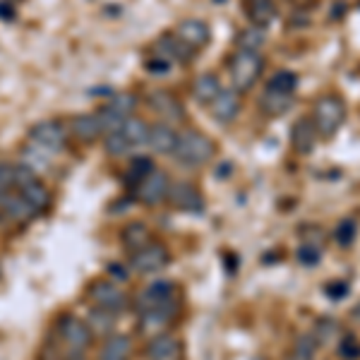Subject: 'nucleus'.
<instances>
[{"instance_id": "1", "label": "nucleus", "mask_w": 360, "mask_h": 360, "mask_svg": "<svg viewBox=\"0 0 360 360\" xmlns=\"http://www.w3.org/2000/svg\"><path fill=\"white\" fill-rule=\"evenodd\" d=\"M173 156H176L180 166L200 168L217 156V142L207 132L197 130V127H188L178 135V147Z\"/></svg>"}, {"instance_id": "14", "label": "nucleus", "mask_w": 360, "mask_h": 360, "mask_svg": "<svg viewBox=\"0 0 360 360\" xmlns=\"http://www.w3.org/2000/svg\"><path fill=\"white\" fill-rule=\"evenodd\" d=\"M147 360H185V346L176 334H159L147 344Z\"/></svg>"}, {"instance_id": "12", "label": "nucleus", "mask_w": 360, "mask_h": 360, "mask_svg": "<svg viewBox=\"0 0 360 360\" xmlns=\"http://www.w3.org/2000/svg\"><path fill=\"white\" fill-rule=\"evenodd\" d=\"M176 39L188 51H202L209 44V39H212V29H209L205 20L190 17V20H183L176 27Z\"/></svg>"}, {"instance_id": "19", "label": "nucleus", "mask_w": 360, "mask_h": 360, "mask_svg": "<svg viewBox=\"0 0 360 360\" xmlns=\"http://www.w3.org/2000/svg\"><path fill=\"white\" fill-rule=\"evenodd\" d=\"M149 106L164 118V123H173V120H183V106L173 94L168 91H152L149 94Z\"/></svg>"}, {"instance_id": "28", "label": "nucleus", "mask_w": 360, "mask_h": 360, "mask_svg": "<svg viewBox=\"0 0 360 360\" xmlns=\"http://www.w3.org/2000/svg\"><path fill=\"white\" fill-rule=\"evenodd\" d=\"M123 137L127 139V144H130L132 149L135 147H144L147 144V137H149V125L144 123L142 118H137V115H132V118L125 120L123 125Z\"/></svg>"}, {"instance_id": "3", "label": "nucleus", "mask_w": 360, "mask_h": 360, "mask_svg": "<svg viewBox=\"0 0 360 360\" xmlns=\"http://www.w3.org/2000/svg\"><path fill=\"white\" fill-rule=\"evenodd\" d=\"M346 120V103L336 94H324L315 101L312 108V123H315L319 137H334Z\"/></svg>"}, {"instance_id": "16", "label": "nucleus", "mask_w": 360, "mask_h": 360, "mask_svg": "<svg viewBox=\"0 0 360 360\" xmlns=\"http://www.w3.org/2000/svg\"><path fill=\"white\" fill-rule=\"evenodd\" d=\"M293 106V91L288 89H278V86L266 84L262 98H259V108L271 115V118H278V115L288 113V108Z\"/></svg>"}, {"instance_id": "13", "label": "nucleus", "mask_w": 360, "mask_h": 360, "mask_svg": "<svg viewBox=\"0 0 360 360\" xmlns=\"http://www.w3.org/2000/svg\"><path fill=\"white\" fill-rule=\"evenodd\" d=\"M209 113L217 123L229 125L233 123L240 113V91L233 89V86H226V89L219 91V96L209 103Z\"/></svg>"}, {"instance_id": "40", "label": "nucleus", "mask_w": 360, "mask_h": 360, "mask_svg": "<svg viewBox=\"0 0 360 360\" xmlns=\"http://www.w3.org/2000/svg\"><path fill=\"white\" fill-rule=\"evenodd\" d=\"M108 274H113L115 278H118V281H125V278H127L125 269H123V266H118V264H111V266H108Z\"/></svg>"}, {"instance_id": "39", "label": "nucleus", "mask_w": 360, "mask_h": 360, "mask_svg": "<svg viewBox=\"0 0 360 360\" xmlns=\"http://www.w3.org/2000/svg\"><path fill=\"white\" fill-rule=\"evenodd\" d=\"M15 17V5L0 3V20H13Z\"/></svg>"}, {"instance_id": "22", "label": "nucleus", "mask_w": 360, "mask_h": 360, "mask_svg": "<svg viewBox=\"0 0 360 360\" xmlns=\"http://www.w3.org/2000/svg\"><path fill=\"white\" fill-rule=\"evenodd\" d=\"M20 195H22V200L32 207V212L37 214V217H39V214H44L46 209L51 207V200H53V197H51V190L46 188L41 180H34V183H29L27 188L20 190Z\"/></svg>"}, {"instance_id": "37", "label": "nucleus", "mask_w": 360, "mask_h": 360, "mask_svg": "<svg viewBox=\"0 0 360 360\" xmlns=\"http://www.w3.org/2000/svg\"><path fill=\"white\" fill-rule=\"evenodd\" d=\"M271 86H278V89H288V91H295V84H298V77H295L293 72H288V70H283V72H276L274 77L269 79Z\"/></svg>"}, {"instance_id": "31", "label": "nucleus", "mask_w": 360, "mask_h": 360, "mask_svg": "<svg viewBox=\"0 0 360 360\" xmlns=\"http://www.w3.org/2000/svg\"><path fill=\"white\" fill-rule=\"evenodd\" d=\"M113 322H115V315H111V312H103V310H96V307H94V312H91V317H89V322H86V324H89L91 334L111 336Z\"/></svg>"}, {"instance_id": "15", "label": "nucleus", "mask_w": 360, "mask_h": 360, "mask_svg": "<svg viewBox=\"0 0 360 360\" xmlns=\"http://www.w3.org/2000/svg\"><path fill=\"white\" fill-rule=\"evenodd\" d=\"M178 135L180 132L171 123H156L149 127L147 147L156 154H173L178 147Z\"/></svg>"}, {"instance_id": "21", "label": "nucleus", "mask_w": 360, "mask_h": 360, "mask_svg": "<svg viewBox=\"0 0 360 360\" xmlns=\"http://www.w3.org/2000/svg\"><path fill=\"white\" fill-rule=\"evenodd\" d=\"M132 356V341L125 334H111L106 336L98 353V360H130Z\"/></svg>"}, {"instance_id": "27", "label": "nucleus", "mask_w": 360, "mask_h": 360, "mask_svg": "<svg viewBox=\"0 0 360 360\" xmlns=\"http://www.w3.org/2000/svg\"><path fill=\"white\" fill-rule=\"evenodd\" d=\"M266 44V32L262 27H245L236 34V46L240 51H252V53H259L262 46Z\"/></svg>"}, {"instance_id": "5", "label": "nucleus", "mask_w": 360, "mask_h": 360, "mask_svg": "<svg viewBox=\"0 0 360 360\" xmlns=\"http://www.w3.org/2000/svg\"><path fill=\"white\" fill-rule=\"evenodd\" d=\"M86 300L91 307L103 312H111V315H120L127 307V295L123 288L118 286L111 278H96L86 286Z\"/></svg>"}, {"instance_id": "7", "label": "nucleus", "mask_w": 360, "mask_h": 360, "mask_svg": "<svg viewBox=\"0 0 360 360\" xmlns=\"http://www.w3.org/2000/svg\"><path fill=\"white\" fill-rule=\"evenodd\" d=\"M139 315L142 312H154V310H164V312H176L178 310V293L176 286L168 281H154L137 295L135 300Z\"/></svg>"}, {"instance_id": "9", "label": "nucleus", "mask_w": 360, "mask_h": 360, "mask_svg": "<svg viewBox=\"0 0 360 360\" xmlns=\"http://www.w3.org/2000/svg\"><path fill=\"white\" fill-rule=\"evenodd\" d=\"M171 183L173 180L166 176L164 171H159V168H154L152 173H149L144 180H139L135 185V197L139 205L144 207H156L161 205V202H166L168 197V190H171Z\"/></svg>"}, {"instance_id": "34", "label": "nucleus", "mask_w": 360, "mask_h": 360, "mask_svg": "<svg viewBox=\"0 0 360 360\" xmlns=\"http://www.w3.org/2000/svg\"><path fill=\"white\" fill-rule=\"evenodd\" d=\"M339 356L344 360H356L360 358V341L353 334H344L339 341Z\"/></svg>"}, {"instance_id": "32", "label": "nucleus", "mask_w": 360, "mask_h": 360, "mask_svg": "<svg viewBox=\"0 0 360 360\" xmlns=\"http://www.w3.org/2000/svg\"><path fill=\"white\" fill-rule=\"evenodd\" d=\"M312 336L317 339V344H329V341H334V339H339L341 336V329H339V324L334 322V319H319V322L315 324V332H312Z\"/></svg>"}, {"instance_id": "11", "label": "nucleus", "mask_w": 360, "mask_h": 360, "mask_svg": "<svg viewBox=\"0 0 360 360\" xmlns=\"http://www.w3.org/2000/svg\"><path fill=\"white\" fill-rule=\"evenodd\" d=\"M166 200L173 209L185 212V214H195L205 209V197H202L200 188L188 183V180H176V183H171V190H168Z\"/></svg>"}, {"instance_id": "18", "label": "nucleus", "mask_w": 360, "mask_h": 360, "mask_svg": "<svg viewBox=\"0 0 360 360\" xmlns=\"http://www.w3.org/2000/svg\"><path fill=\"white\" fill-rule=\"evenodd\" d=\"M70 130H72L75 139L84 144L96 142L98 137H103L101 123H98V115L96 113H77L70 123Z\"/></svg>"}, {"instance_id": "8", "label": "nucleus", "mask_w": 360, "mask_h": 360, "mask_svg": "<svg viewBox=\"0 0 360 360\" xmlns=\"http://www.w3.org/2000/svg\"><path fill=\"white\" fill-rule=\"evenodd\" d=\"M29 144L39 152L46 154H60L68 147L65 127L56 120H41L29 130Z\"/></svg>"}, {"instance_id": "23", "label": "nucleus", "mask_w": 360, "mask_h": 360, "mask_svg": "<svg viewBox=\"0 0 360 360\" xmlns=\"http://www.w3.org/2000/svg\"><path fill=\"white\" fill-rule=\"evenodd\" d=\"M221 89H224V86H221V82H219V77L214 72L197 75L195 82H193V96L202 103V106H209V103L219 96V91H221Z\"/></svg>"}, {"instance_id": "26", "label": "nucleus", "mask_w": 360, "mask_h": 360, "mask_svg": "<svg viewBox=\"0 0 360 360\" xmlns=\"http://www.w3.org/2000/svg\"><path fill=\"white\" fill-rule=\"evenodd\" d=\"M173 315H176V312H164V310L142 312V315H139V332L147 334V336L152 334V339H154V336L166 332V327L171 324Z\"/></svg>"}, {"instance_id": "33", "label": "nucleus", "mask_w": 360, "mask_h": 360, "mask_svg": "<svg viewBox=\"0 0 360 360\" xmlns=\"http://www.w3.org/2000/svg\"><path fill=\"white\" fill-rule=\"evenodd\" d=\"M103 147H106V154L111 156H125L130 152V144H127V139L123 137V132H111V135H103Z\"/></svg>"}, {"instance_id": "30", "label": "nucleus", "mask_w": 360, "mask_h": 360, "mask_svg": "<svg viewBox=\"0 0 360 360\" xmlns=\"http://www.w3.org/2000/svg\"><path fill=\"white\" fill-rule=\"evenodd\" d=\"M152 171H154L152 159H147V156H137V159H132V161H130V166H127L125 180L132 185V188H135L139 180H144Z\"/></svg>"}, {"instance_id": "4", "label": "nucleus", "mask_w": 360, "mask_h": 360, "mask_svg": "<svg viewBox=\"0 0 360 360\" xmlns=\"http://www.w3.org/2000/svg\"><path fill=\"white\" fill-rule=\"evenodd\" d=\"M264 68V60L259 53L252 51H240L236 49V53L229 58V72H231V84L238 91H248L252 89L255 82L259 79Z\"/></svg>"}, {"instance_id": "35", "label": "nucleus", "mask_w": 360, "mask_h": 360, "mask_svg": "<svg viewBox=\"0 0 360 360\" xmlns=\"http://www.w3.org/2000/svg\"><path fill=\"white\" fill-rule=\"evenodd\" d=\"M319 257H322V252H319V245H317V243L305 240V243H303V248L298 250V259H300L303 264H307V266L317 264V262H319Z\"/></svg>"}, {"instance_id": "36", "label": "nucleus", "mask_w": 360, "mask_h": 360, "mask_svg": "<svg viewBox=\"0 0 360 360\" xmlns=\"http://www.w3.org/2000/svg\"><path fill=\"white\" fill-rule=\"evenodd\" d=\"M353 238H356V221L353 219H344L336 229V243L339 245H351Z\"/></svg>"}, {"instance_id": "17", "label": "nucleus", "mask_w": 360, "mask_h": 360, "mask_svg": "<svg viewBox=\"0 0 360 360\" xmlns=\"http://www.w3.org/2000/svg\"><path fill=\"white\" fill-rule=\"evenodd\" d=\"M317 139H319V132L312 118H300L295 120L293 130H291V142H293V149L298 154H310L312 149L317 147Z\"/></svg>"}, {"instance_id": "20", "label": "nucleus", "mask_w": 360, "mask_h": 360, "mask_svg": "<svg viewBox=\"0 0 360 360\" xmlns=\"http://www.w3.org/2000/svg\"><path fill=\"white\" fill-rule=\"evenodd\" d=\"M120 243H123L125 252L135 255V252H139V250L147 248L149 243H152V231H149L144 224L132 221V224H127L123 231H120Z\"/></svg>"}, {"instance_id": "25", "label": "nucleus", "mask_w": 360, "mask_h": 360, "mask_svg": "<svg viewBox=\"0 0 360 360\" xmlns=\"http://www.w3.org/2000/svg\"><path fill=\"white\" fill-rule=\"evenodd\" d=\"M245 13L255 27H269L276 17L274 0H245Z\"/></svg>"}, {"instance_id": "2", "label": "nucleus", "mask_w": 360, "mask_h": 360, "mask_svg": "<svg viewBox=\"0 0 360 360\" xmlns=\"http://www.w3.org/2000/svg\"><path fill=\"white\" fill-rule=\"evenodd\" d=\"M135 108H137V96L135 94H130V91H118V94H113L96 111L103 135H111V132L123 130L125 120L135 115Z\"/></svg>"}, {"instance_id": "24", "label": "nucleus", "mask_w": 360, "mask_h": 360, "mask_svg": "<svg viewBox=\"0 0 360 360\" xmlns=\"http://www.w3.org/2000/svg\"><path fill=\"white\" fill-rule=\"evenodd\" d=\"M0 214H3L8 221L13 224H27L32 221L37 214L32 212V207L27 205L25 200H22V195H8L3 200V205H0Z\"/></svg>"}, {"instance_id": "6", "label": "nucleus", "mask_w": 360, "mask_h": 360, "mask_svg": "<svg viewBox=\"0 0 360 360\" xmlns=\"http://www.w3.org/2000/svg\"><path fill=\"white\" fill-rule=\"evenodd\" d=\"M56 334H58V339H60V344L65 346L70 353L86 351L89 344H91V339H94L89 324H86L84 319L75 317V315H60V317H58Z\"/></svg>"}, {"instance_id": "29", "label": "nucleus", "mask_w": 360, "mask_h": 360, "mask_svg": "<svg viewBox=\"0 0 360 360\" xmlns=\"http://www.w3.org/2000/svg\"><path fill=\"white\" fill-rule=\"evenodd\" d=\"M317 339L312 334H300L295 336L293 348H291V356L286 360H315L317 356Z\"/></svg>"}, {"instance_id": "38", "label": "nucleus", "mask_w": 360, "mask_h": 360, "mask_svg": "<svg viewBox=\"0 0 360 360\" xmlns=\"http://www.w3.org/2000/svg\"><path fill=\"white\" fill-rule=\"evenodd\" d=\"M348 291V283H341V281H336V283H329L327 286V295L332 300H339V298H344Z\"/></svg>"}, {"instance_id": "10", "label": "nucleus", "mask_w": 360, "mask_h": 360, "mask_svg": "<svg viewBox=\"0 0 360 360\" xmlns=\"http://www.w3.org/2000/svg\"><path fill=\"white\" fill-rule=\"evenodd\" d=\"M168 262H171V252H168L166 245H161V243H156V240H152L147 248L139 250V252L130 255L132 271H137V274H144V276L161 271Z\"/></svg>"}]
</instances>
